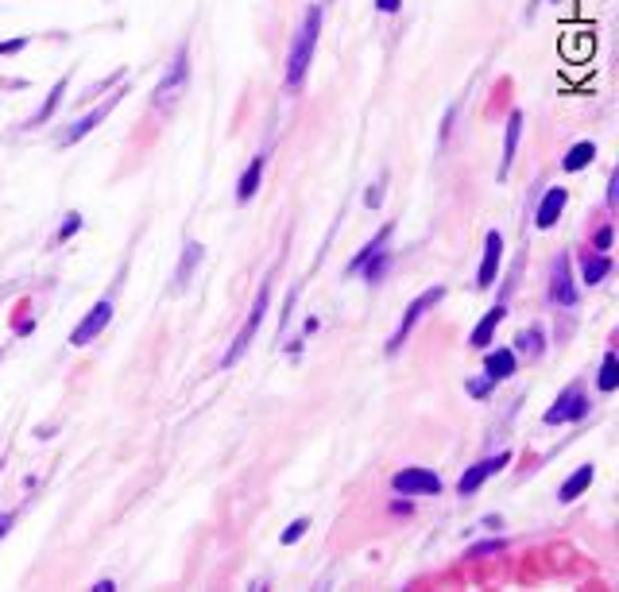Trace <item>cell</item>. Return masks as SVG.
Masks as SVG:
<instances>
[{
	"instance_id": "1",
	"label": "cell",
	"mask_w": 619,
	"mask_h": 592,
	"mask_svg": "<svg viewBox=\"0 0 619 592\" xmlns=\"http://www.w3.org/2000/svg\"><path fill=\"white\" fill-rule=\"evenodd\" d=\"M318 35H322V8L310 4L306 16H302V28H298L295 43H291V55H287V86L298 89L310 74V62L318 51Z\"/></svg>"
},
{
	"instance_id": "2",
	"label": "cell",
	"mask_w": 619,
	"mask_h": 592,
	"mask_svg": "<svg viewBox=\"0 0 619 592\" xmlns=\"http://www.w3.org/2000/svg\"><path fill=\"white\" fill-rule=\"evenodd\" d=\"M442 298H445V287H430V291H422V295L414 298L411 306H407V314H403V322H399V326H395V333L387 337V356H395L399 349H403V345H407L411 329L418 326V322H422V318H426V314H430V310H434Z\"/></svg>"
},
{
	"instance_id": "3",
	"label": "cell",
	"mask_w": 619,
	"mask_h": 592,
	"mask_svg": "<svg viewBox=\"0 0 619 592\" xmlns=\"http://www.w3.org/2000/svg\"><path fill=\"white\" fill-rule=\"evenodd\" d=\"M267 306H271V283H264V287H260V295H256V302H252V314H248V322L240 326L236 341L229 345V353H225V360H221V368H233L236 360L248 353V345L256 341V333H260V326H264Z\"/></svg>"
},
{
	"instance_id": "4",
	"label": "cell",
	"mask_w": 619,
	"mask_h": 592,
	"mask_svg": "<svg viewBox=\"0 0 619 592\" xmlns=\"http://www.w3.org/2000/svg\"><path fill=\"white\" fill-rule=\"evenodd\" d=\"M589 415V399H585V391L573 384V387H565L558 395V403L542 415V422L546 426H561V422H581V418Z\"/></svg>"
},
{
	"instance_id": "5",
	"label": "cell",
	"mask_w": 619,
	"mask_h": 592,
	"mask_svg": "<svg viewBox=\"0 0 619 592\" xmlns=\"http://www.w3.org/2000/svg\"><path fill=\"white\" fill-rule=\"evenodd\" d=\"M391 488L399 496H442V476L430 469H403L391 476Z\"/></svg>"
},
{
	"instance_id": "6",
	"label": "cell",
	"mask_w": 619,
	"mask_h": 592,
	"mask_svg": "<svg viewBox=\"0 0 619 592\" xmlns=\"http://www.w3.org/2000/svg\"><path fill=\"white\" fill-rule=\"evenodd\" d=\"M507 461H511V453L503 449V453H496V457H484V461L469 465V469L461 473V480H457V492H461V496H476V492H480L492 476L503 473V465H507Z\"/></svg>"
},
{
	"instance_id": "7",
	"label": "cell",
	"mask_w": 619,
	"mask_h": 592,
	"mask_svg": "<svg viewBox=\"0 0 619 592\" xmlns=\"http://www.w3.org/2000/svg\"><path fill=\"white\" fill-rule=\"evenodd\" d=\"M109 322H113V302H109V298H101V302H97V306L89 310L86 318L78 322V329L70 333V345H74V349H82V345H89V341H93V337H97L101 329L109 326Z\"/></svg>"
},
{
	"instance_id": "8",
	"label": "cell",
	"mask_w": 619,
	"mask_h": 592,
	"mask_svg": "<svg viewBox=\"0 0 619 592\" xmlns=\"http://www.w3.org/2000/svg\"><path fill=\"white\" fill-rule=\"evenodd\" d=\"M550 298L565 306V310H573L577 306V283H573V271H569V256H558L554 267H550Z\"/></svg>"
},
{
	"instance_id": "9",
	"label": "cell",
	"mask_w": 619,
	"mask_h": 592,
	"mask_svg": "<svg viewBox=\"0 0 619 592\" xmlns=\"http://www.w3.org/2000/svg\"><path fill=\"white\" fill-rule=\"evenodd\" d=\"M500 264H503V237L492 229V233L484 237V260H480V271H476V287H480V291H488V287L496 283Z\"/></svg>"
},
{
	"instance_id": "10",
	"label": "cell",
	"mask_w": 619,
	"mask_h": 592,
	"mask_svg": "<svg viewBox=\"0 0 619 592\" xmlns=\"http://www.w3.org/2000/svg\"><path fill=\"white\" fill-rule=\"evenodd\" d=\"M565 202H569V190H565V186H550V190L542 194L538 209H534V225H538V229H554Z\"/></svg>"
},
{
	"instance_id": "11",
	"label": "cell",
	"mask_w": 619,
	"mask_h": 592,
	"mask_svg": "<svg viewBox=\"0 0 619 592\" xmlns=\"http://www.w3.org/2000/svg\"><path fill=\"white\" fill-rule=\"evenodd\" d=\"M515 364H519V356L511 353V349H496V353H488L484 360V380L496 387L503 380H511L515 376Z\"/></svg>"
},
{
	"instance_id": "12",
	"label": "cell",
	"mask_w": 619,
	"mask_h": 592,
	"mask_svg": "<svg viewBox=\"0 0 619 592\" xmlns=\"http://www.w3.org/2000/svg\"><path fill=\"white\" fill-rule=\"evenodd\" d=\"M608 275H612V256H608V252H589V248H585V256H581V283L596 287V283H604Z\"/></svg>"
},
{
	"instance_id": "13",
	"label": "cell",
	"mask_w": 619,
	"mask_h": 592,
	"mask_svg": "<svg viewBox=\"0 0 619 592\" xmlns=\"http://www.w3.org/2000/svg\"><path fill=\"white\" fill-rule=\"evenodd\" d=\"M519 140H523V113H511V117H507V128H503L500 178H507V171H511V163H515V151H519Z\"/></svg>"
},
{
	"instance_id": "14",
	"label": "cell",
	"mask_w": 619,
	"mask_h": 592,
	"mask_svg": "<svg viewBox=\"0 0 619 592\" xmlns=\"http://www.w3.org/2000/svg\"><path fill=\"white\" fill-rule=\"evenodd\" d=\"M507 318V310L503 306H492L480 322H476V329L469 333V341H472V349H488L492 345V337H496V329H500V322Z\"/></svg>"
},
{
	"instance_id": "15",
	"label": "cell",
	"mask_w": 619,
	"mask_h": 592,
	"mask_svg": "<svg viewBox=\"0 0 619 592\" xmlns=\"http://www.w3.org/2000/svg\"><path fill=\"white\" fill-rule=\"evenodd\" d=\"M113 105H117V97H109V101H105L101 109H93L89 117H82V120H78V124H74V128H70V132L62 136V144H78V140H82L86 132H93V128H97L101 120H105V117H109V113H113Z\"/></svg>"
},
{
	"instance_id": "16",
	"label": "cell",
	"mask_w": 619,
	"mask_h": 592,
	"mask_svg": "<svg viewBox=\"0 0 619 592\" xmlns=\"http://www.w3.org/2000/svg\"><path fill=\"white\" fill-rule=\"evenodd\" d=\"M260 178H264V155H256V159L248 163V171L240 175V182H236V202H248V198H256V190H260Z\"/></svg>"
},
{
	"instance_id": "17",
	"label": "cell",
	"mask_w": 619,
	"mask_h": 592,
	"mask_svg": "<svg viewBox=\"0 0 619 592\" xmlns=\"http://www.w3.org/2000/svg\"><path fill=\"white\" fill-rule=\"evenodd\" d=\"M592 480H596V469H592V465H581L577 473H573L569 480H565V484H561L558 500H561V504H573V500H577V496H581V492L589 488Z\"/></svg>"
},
{
	"instance_id": "18",
	"label": "cell",
	"mask_w": 619,
	"mask_h": 592,
	"mask_svg": "<svg viewBox=\"0 0 619 592\" xmlns=\"http://www.w3.org/2000/svg\"><path fill=\"white\" fill-rule=\"evenodd\" d=\"M542 337H546V333H542V329L538 326H531V329H523V333H519V337H515V349H511V353L519 356H527V360H534V356L542 353V349H546V341H542Z\"/></svg>"
},
{
	"instance_id": "19",
	"label": "cell",
	"mask_w": 619,
	"mask_h": 592,
	"mask_svg": "<svg viewBox=\"0 0 619 592\" xmlns=\"http://www.w3.org/2000/svg\"><path fill=\"white\" fill-rule=\"evenodd\" d=\"M592 159H596V144H592V140H581V144L569 148V155L561 159V167H565V171H585Z\"/></svg>"
},
{
	"instance_id": "20",
	"label": "cell",
	"mask_w": 619,
	"mask_h": 592,
	"mask_svg": "<svg viewBox=\"0 0 619 592\" xmlns=\"http://www.w3.org/2000/svg\"><path fill=\"white\" fill-rule=\"evenodd\" d=\"M596 387H600V395H612V391L619 387V356L616 353H604V364H600Z\"/></svg>"
},
{
	"instance_id": "21",
	"label": "cell",
	"mask_w": 619,
	"mask_h": 592,
	"mask_svg": "<svg viewBox=\"0 0 619 592\" xmlns=\"http://www.w3.org/2000/svg\"><path fill=\"white\" fill-rule=\"evenodd\" d=\"M186 74H190V55H186V47L175 55V66H171V74L163 78V86H159V93H171V89H178L182 82H186Z\"/></svg>"
},
{
	"instance_id": "22",
	"label": "cell",
	"mask_w": 619,
	"mask_h": 592,
	"mask_svg": "<svg viewBox=\"0 0 619 592\" xmlns=\"http://www.w3.org/2000/svg\"><path fill=\"white\" fill-rule=\"evenodd\" d=\"M387 240H391V225H384V229H380V233H376V237L368 240V244H364V248H360V256H356L353 264H349V271H360V264H364V260H372V256H376V252H384L387 248Z\"/></svg>"
},
{
	"instance_id": "23",
	"label": "cell",
	"mask_w": 619,
	"mask_h": 592,
	"mask_svg": "<svg viewBox=\"0 0 619 592\" xmlns=\"http://www.w3.org/2000/svg\"><path fill=\"white\" fill-rule=\"evenodd\" d=\"M202 260V244H186V252H182V260H178V287H186L190 283V275H194V267Z\"/></svg>"
},
{
	"instance_id": "24",
	"label": "cell",
	"mask_w": 619,
	"mask_h": 592,
	"mask_svg": "<svg viewBox=\"0 0 619 592\" xmlns=\"http://www.w3.org/2000/svg\"><path fill=\"white\" fill-rule=\"evenodd\" d=\"M387 267H391V252H376V256H372V260H364V264H360V271H364V279H368V283H376V279H384L387 275Z\"/></svg>"
},
{
	"instance_id": "25",
	"label": "cell",
	"mask_w": 619,
	"mask_h": 592,
	"mask_svg": "<svg viewBox=\"0 0 619 592\" xmlns=\"http://www.w3.org/2000/svg\"><path fill=\"white\" fill-rule=\"evenodd\" d=\"M306 531H310V519L302 515V519H295V523H291V527L283 531V538H279V542H283V546H295V542H298V538H302Z\"/></svg>"
},
{
	"instance_id": "26",
	"label": "cell",
	"mask_w": 619,
	"mask_h": 592,
	"mask_svg": "<svg viewBox=\"0 0 619 592\" xmlns=\"http://www.w3.org/2000/svg\"><path fill=\"white\" fill-rule=\"evenodd\" d=\"M500 550H503V542H500V538H492V542H480V546H472L469 558H488V554H500Z\"/></svg>"
},
{
	"instance_id": "27",
	"label": "cell",
	"mask_w": 619,
	"mask_h": 592,
	"mask_svg": "<svg viewBox=\"0 0 619 592\" xmlns=\"http://www.w3.org/2000/svg\"><path fill=\"white\" fill-rule=\"evenodd\" d=\"M608 248H612V225H604L592 240V252H608Z\"/></svg>"
},
{
	"instance_id": "28",
	"label": "cell",
	"mask_w": 619,
	"mask_h": 592,
	"mask_svg": "<svg viewBox=\"0 0 619 592\" xmlns=\"http://www.w3.org/2000/svg\"><path fill=\"white\" fill-rule=\"evenodd\" d=\"M62 89H66V82H59V86L51 89V101H47V105H43V113H39V117H35V120H47V117H51V113H55V105H59Z\"/></svg>"
},
{
	"instance_id": "29",
	"label": "cell",
	"mask_w": 619,
	"mask_h": 592,
	"mask_svg": "<svg viewBox=\"0 0 619 592\" xmlns=\"http://www.w3.org/2000/svg\"><path fill=\"white\" fill-rule=\"evenodd\" d=\"M380 202H384V182H376V186H368V194H364V206L380 209Z\"/></svg>"
},
{
	"instance_id": "30",
	"label": "cell",
	"mask_w": 619,
	"mask_h": 592,
	"mask_svg": "<svg viewBox=\"0 0 619 592\" xmlns=\"http://www.w3.org/2000/svg\"><path fill=\"white\" fill-rule=\"evenodd\" d=\"M78 225H82V217H78V213H70V221H66V225L59 229V240H70V237H74V233H78Z\"/></svg>"
},
{
	"instance_id": "31",
	"label": "cell",
	"mask_w": 619,
	"mask_h": 592,
	"mask_svg": "<svg viewBox=\"0 0 619 592\" xmlns=\"http://www.w3.org/2000/svg\"><path fill=\"white\" fill-rule=\"evenodd\" d=\"M376 8H380L384 16H391V12H399V8H403V0H376Z\"/></svg>"
},
{
	"instance_id": "32",
	"label": "cell",
	"mask_w": 619,
	"mask_h": 592,
	"mask_svg": "<svg viewBox=\"0 0 619 592\" xmlns=\"http://www.w3.org/2000/svg\"><path fill=\"white\" fill-rule=\"evenodd\" d=\"M616 186H619V178L612 175L608 178V206H616Z\"/></svg>"
},
{
	"instance_id": "33",
	"label": "cell",
	"mask_w": 619,
	"mask_h": 592,
	"mask_svg": "<svg viewBox=\"0 0 619 592\" xmlns=\"http://www.w3.org/2000/svg\"><path fill=\"white\" fill-rule=\"evenodd\" d=\"M24 47V39H16V43H0V55H12V51H20Z\"/></svg>"
},
{
	"instance_id": "34",
	"label": "cell",
	"mask_w": 619,
	"mask_h": 592,
	"mask_svg": "<svg viewBox=\"0 0 619 592\" xmlns=\"http://www.w3.org/2000/svg\"><path fill=\"white\" fill-rule=\"evenodd\" d=\"M8 527H12V515H0V538L8 534Z\"/></svg>"
}]
</instances>
